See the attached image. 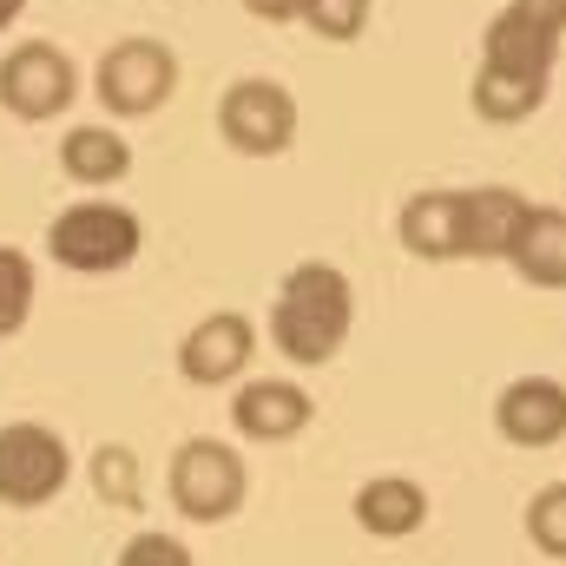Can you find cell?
I'll return each mask as SVG.
<instances>
[{"label": "cell", "mask_w": 566, "mask_h": 566, "mask_svg": "<svg viewBox=\"0 0 566 566\" xmlns=\"http://www.w3.org/2000/svg\"><path fill=\"white\" fill-rule=\"evenodd\" d=\"M534 198L514 185H461V191H416L396 218V238L422 264H507L521 218Z\"/></svg>", "instance_id": "obj_1"}, {"label": "cell", "mask_w": 566, "mask_h": 566, "mask_svg": "<svg viewBox=\"0 0 566 566\" xmlns=\"http://www.w3.org/2000/svg\"><path fill=\"white\" fill-rule=\"evenodd\" d=\"M356 329V283L343 277L336 264L310 258L277 283V303H271V343L290 369H323L343 356Z\"/></svg>", "instance_id": "obj_2"}, {"label": "cell", "mask_w": 566, "mask_h": 566, "mask_svg": "<svg viewBox=\"0 0 566 566\" xmlns=\"http://www.w3.org/2000/svg\"><path fill=\"white\" fill-rule=\"evenodd\" d=\"M560 46H566V0H507L481 33V66L474 73L547 93Z\"/></svg>", "instance_id": "obj_3"}, {"label": "cell", "mask_w": 566, "mask_h": 566, "mask_svg": "<svg viewBox=\"0 0 566 566\" xmlns=\"http://www.w3.org/2000/svg\"><path fill=\"white\" fill-rule=\"evenodd\" d=\"M139 244H145L139 211L113 205V198H80L46 224V258L73 277H113L139 258Z\"/></svg>", "instance_id": "obj_4"}, {"label": "cell", "mask_w": 566, "mask_h": 566, "mask_svg": "<svg viewBox=\"0 0 566 566\" xmlns=\"http://www.w3.org/2000/svg\"><path fill=\"white\" fill-rule=\"evenodd\" d=\"M165 494H171V507H178L185 521L218 527V521H231V514L244 507L251 468H244V454H238L231 441L191 434V441H178V454H171V468H165Z\"/></svg>", "instance_id": "obj_5"}, {"label": "cell", "mask_w": 566, "mask_h": 566, "mask_svg": "<svg viewBox=\"0 0 566 566\" xmlns=\"http://www.w3.org/2000/svg\"><path fill=\"white\" fill-rule=\"evenodd\" d=\"M93 93H99V106L113 119H145L178 93V53L165 40H151V33H126V40H113L99 53Z\"/></svg>", "instance_id": "obj_6"}, {"label": "cell", "mask_w": 566, "mask_h": 566, "mask_svg": "<svg viewBox=\"0 0 566 566\" xmlns=\"http://www.w3.org/2000/svg\"><path fill=\"white\" fill-rule=\"evenodd\" d=\"M73 481V448L46 422H7L0 428V507H46Z\"/></svg>", "instance_id": "obj_7"}, {"label": "cell", "mask_w": 566, "mask_h": 566, "mask_svg": "<svg viewBox=\"0 0 566 566\" xmlns=\"http://www.w3.org/2000/svg\"><path fill=\"white\" fill-rule=\"evenodd\" d=\"M296 93L283 80H231L218 99V139L238 158H283L296 145Z\"/></svg>", "instance_id": "obj_8"}, {"label": "cell", "mask_w": 566, "mask_h": 566, "mask_svg": "<svg viewBox=\"0 0 566 566\" xmlns=\"http://www.w3.org/2000/svg\"><path fill=\"white\" fill-rule=\"evenodd\" d=\"M80 99V66L66 46L53 40H20L7 60H0V106L27 126H46L60 119L66 106Z\"/></svg>", "instance_id": "obj_9"}, {"label": "cell", "mask_w": 566, "mask_h": 566, "mask_svg": "<svg viewBox=\"0 0 566 566\" xmlns=\"http://www.w3.org/2000/svg\"><path fill=\"white\" fill-rule=\"evenodd\" d=\"M251 356H258V323H251L244 310H211V316H198V323L185 329V343H178V376H185L191 389H231V382H244Z\"/></svg>", "instance_id": "obj_10"}, {"label": "cell", "mask_w": 566, "mask_h": 566, "mask_svg": "<svg viewBox=\"0 0 566 566\" xmlns=\"http://www.w3.org/2000/svg\"><path fill=\"white\" fill-rule=\"evenodd\" d=\"M310 422H316V402H310V389H303V382L251 376V382H238V396H231V428H238L244 441L283 448V441H296Z\"/></svg>", "instance_id": "obj_11"}, {"label": "cell", "mask_w": 566, "mask_h": 566, "mask_svg": "<svg viewBox=\"0 0 566 566\" xmlns=\"http://www.w3.org/2000/svg\"><path fill=\"white\" fill-rule=\"evenodd\" d=\"M494 428L514 448H560L566 441V382L560 376H514L494 396Z\"/></svg>", "instance_id": "obj_12"}, {"label": "cell", "mask_w": 566, "mask_h": 566, "mask_svg": "<svg viewBox=\"0 0 566 566\" xmlns=\"http://www.w3.org/2000/svg\"><path fill=\"white\" fill-rule=\"evenodd\" d=\"M349 514H356V527L369 541H409V534L428 527V488L409 481V474H376V481L356 488Z\"/></svg>", "instance_id": "obj_13"}, {"label": "cell", "mask_w": 566, "mask_h": 566, "mask_svg": "<svg viewBox=\"0 0 566 566\" xmlns=\"http://www.w3.org/2000/svg\"><path fill=\"white\" fill-rule=\"evenodd\" d=\"M507 271L534 290H566V211L560 205H534L514 231Z\"/></svg>", "instance_id": "obj_14"}, {"label": "cell", "mask_w": 566, "mask_h": 566, "mask_svg": "<svg viewBox=\"0 0 566 566\" xmlns=\"http://www.w3.org/2000/svg\"><path fill=\"white\" fill-rule=\"evenodd\" d=\"M60 171L73 185H119L133 171V145L119 139L113 126H73L60 139Z\"/></svg>", "instance_id": "obj_15"}, {"label": "cell", "mask_w": 566, "mask_h": 566, "mask_svg": "<svg viewBox=\"0 0 566 566\" xmlns=\"http://www.w3.org/2000/svg\"><path fill=\"white\" fill-rule=\"evenodd\" d=\"M86 481H93V494H99L106 507H119V514H139L145 507V468L126 441H99L93 461H86Z\"/></svg>", "instance_id": "obj_16"}, {"label": "cell", "mask_w": 566, "mask_h": 566, "mask_svg": "<svg viewBox=\"0 0 566 566\" xmlns=\"http://www.w3.org/2000/svg\"><path fill=\"white\" fill-rule=\"evenodd\" d=\"M33 290H40V283H33V258L13 251V244H0V343L27 329V316H33Z\"/></svg>", "instance_id": "obj_17"}, {"label": "cell", "mask_w": 566, "mask_h": 566, "mask_svg": "<svg viewBox=\"0 0 566 566\" xmlns=\"http://www.w3.org/2000/svg\"><path fill=\"white\" fill-rule=\"evenodd\" d=\"M369 7H376V0H303L296 27H310L316 40H336V46H349V40L369 27Z\"/></svg>", "instance_id": "obj_18"}, {"label": "cell", "mask_w": 566, "mask_h": 566, "mask_svg": "<svg viewBox=\"0 0 566 566\" xmlns=\"http://www.w3.org/2000/svg\"><path fill=\"white\" fill-rule=\"evenodd\" d=\"M527 541H534L547 560H566V481H547V488L527 501Z\"/></svg>", "instance_id": "obj_19"}, {"label": "cell", "mask_w": 566, "mask_h": 566, "mask_svg": "<svg viewBox=\"0 0 566 566\" xmlns=\"http://www.w3.org/2000/svg\"><path fill=\"white\" fill-rule=\"evenodd\" d=\"M119 566H191V547L178 534H133L119 547Z\"/></svg>", "instance_id": "obj_20"}, {"label": "cell", "mask_w": 566, "mask_h": 566, "mask_svg": "<svg viewBox=\"0 0 566 566\" xmlns=\"http://www.w3.org/2000/svg\"><path fill=\"white\" fill-rule=\"evenodd\" d=\"M251 20H271V27H290L296 13H303V0H238Z\"/></svg>", "instance_id": "obj_21"}, {"label": "cell", "mask_w": 566, "mask_h": 566, "mask_svg": "<svg viewBox=\"0 0 566 566\" xmlns=\"http://www.w3.org/2000/svg\"><path fill=\"white\" fill-rule=\"evenodd\" d=\"M20 13H27V0H0V33H7V27H13Z\"/></svg>", "instance_id": "obj_22"}]
</instances>
